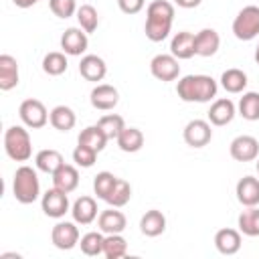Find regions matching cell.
I'll use <instances>...</instances> for the list:
<instances>
[{"instance_id": "cell-7", "label": "cell", "mask_w": 259, "mask_h": 259, "mask_svg": "<svg viewBox=\"0 0 259 259\" xmlns=\"http://www.w3.org/2000/svg\"><path fill=\"white\" fill-rule=\"evenodd\" d=\"M150 73L162 81V83H168V81H176L180 77V65H178V59L174 55H166V53H160L156 55L152 61H150Z\"/></svg>"}, {"instance_id": "cell-33", "label": "cell", "mask_w": 259, "mask_h": 259, "mask_svg": "<svg viewBox=\"0 0 259 259\" xmlns=\"http://www.w3.org/2000/svg\"><path fill=\"white\" fill-rule=\"evenodd\" d=\"M103 241H105V235L101 231H89L79 239V247L83 255L97 257V255H103Z\"/></svg>"}, {"instance_id": "cell-10", "label": "cell", "mask_w": 259, "mask_h": 259, "mask_svg": "<svg viewBox=\"0 0 259 259\" xmlns=\"http://www.w3.org/2000/svg\"><path fill=\"white\" fill-rule=\"evenodd\" d=\"M40 206L42 212L51 219H63L71 208H69V196L67 192L59 190V188H51L40 196Z\"/></svg>"}, {"instance_id": "cell-9", "label": "cell", "mask_w": 259, "mask_h": 259, "mask_svg": "<svg viewBox=\"0 0 259 259\" xmlns=\"http://www.w3.org/2000/svg\"><path fill=\"white\" fill-rule=\"evenodd\" d=\"M184 142L190 148H204L206 144H210L212 140V130H210V121L208 119H190L184 125L182 132Z\"/></svg>"}, {"instance_id": "cell-21", "label": "cell", "mask_w": 259, "mask_h": 259, "mask_svg": "<svg viewBox=\"0 0 259 259\" xmlns=\"http://www.w3.org/2000/svg\"><path fill=\"white\" fill-rule=\"evenodd\" d=\"M221 47V36L214 28H202L194 34V49L198 57H212Z\"/></svg>"}, {"instance_id": "cell-13", "label": "cell", "mask_w": 259, "mask_h": 259, "mask_svg": "<svg viewBox=\"0 0 259 259\" xmlns=\"http://www.w3.org/2000/svg\"><path fill=\"white\" fill-rule=\"evenodd\" d=\"M89 101L99 111H111L119 103V91L109 83H97L89 93Z\"/></svg>"}, {"instance_id": "cell-39", "label": "cell", "mask_w": 259, "mask_h": 259, "mask_svg": "<svg viewBox=\"0 0 259 259\" xmlns=\"http://www.w3.org/2000/svg\"><path fill=\"white\" fill-rule=\"evenodd\" d=\"M97 154L99 152H95L93 148L83 146V144H77L75 150H73V162L79 168H91L95 164V160H97Z\"/></svg>"}, {"instance_id": "cell-25", "label": "cell", "mask_w": 259, "mask_h": 259, "mask_svg": "<svg viewBox=\"0 0 259 259\" xmlns=\"http://www.w3.org/2000/svg\"><path fill=\"white\" fill-rule=\"evenodd\" d=\"M63 164H65V160H63L61 152H59V150H53V148H45V150H40V152L34 156V166H36V170H40V172H45V174H55Z\"/></svg>"}, {"instance_id": "cell-1", "label": "cell", "mask_w": 259, "mask_h": 259, "mask_svg": "<svg viewBox=\"0 0 259 259\" xmlns=\"http://www.w3.org/2000/svg\"><path fill=\"white\" fill-rule=\"evenodd\" d=\"M174 22V4L170 0H154L146 8V38L152 42H162L168 38Z\"/></svg>"}, {"instance_id": "cell-8", "label": "cell", "mask_w": 259, "mask_h": 259, "mask_svg": "<svg viewBox=\"0 0 259 259\" xmlns=\"http://www.w3.org/2000/svg\"><path fill=\"white\" fill-rule=\"evenodd\" d=\"M79 239L81 237L75 221H59L51 231V241L61 251H71L75 245H79Z\"/></svg>"}, {"instance_id": "cell-5", "label": "cell", "mask_w": 259, "mask_h": 259, "mask_svg": "<svg viewBox=\"0 0 259 259\" xmlns=\"http://www.w3.org/2000/svg\"><path fill=\"white\" fill-rule=\"evenodd\" d=\"M233 34L239 40H253L259 36V6H243L233 20Z\"/></svg>"}, {"instance_id": "cell-35", "label": "cell", "mask_w": 259, "mask_h": 259, "mask_svg": "<svg viewBox=\"0 0 259 259\" xmlns=\"http://www.w3.org/2000/svg\"><path fill=\"white\" fill-rule=\"evenodd\" d=\"M130 198H132V186H130V182L123 180V178H117V182H115V186H113V190L109 192V196H107L105 202H107L109 206L121 208V206H125V204L130 202Z\"/></svg>"}, {"instance_id": "cell-27", "label": "cell", "mask_w": 259, "mask_h": 259, "mask_svg": "<svg viewBox=\"0 0 259 259\" xmlns=\"http://www.w3.org/2000/svg\"><path fill=\"white\" fill-rule=\"evenodd\" d=\"M237 227L245 237H259V206H245L237 217Z\"/></svg>"}, {"instance_id": "cell-28", "label": "cell", "mask_w": 259, "mask_h": 259, "mask_svg": "<svg viewBox=\"0 0 259 259\" xmlns=\"http://www.w3.org/2000/svg\"><path fill=\"white\" fill-rule=\"evenodd\" d=\"M247 83H249L247 81V73L237 69V67H231V69L223 71V75H221V87L227 93H243Z\"/></svg>"}, {"instance_id": "cell-34", "label": "cell", "mask_w": 259, "mask_h": 259, "mask_svg": "<svg viewBox=\"0 0 259 259\" xmlns=\"http://www.w3.org/2000/svg\"><path fill=\"white\" fill-rule=\"evenodd\" d=\"M103 255L107 259H121L127 255V241L121 237V233L105 235L103 241Z\"/></svg>"}, {"instance_id": "cell-12", "label": "cell", "mask_w": 259, "mask_h": 259, "mask_svg": "<svg viewBox=\"0 0 259 259\" xmlns=\"http://www.w3.org/2000/svg\"><path fill=\"white\" fill-rule=\"evenodd\" d=\"M89 47L87 32L81 26H71L61 34V49L69 57H81Z\"/></svg>"}, {"instance_id": "cell-19", "label": "cell", "mask_w": 259, "mask_h": 259, "mask_svg": "<svg viewBox=\"0 0 259 259\" xmlns=\"http://www.w3.org/2000/svg\"><path fill=\"white\" fill-rule=\"evenodd\" d=\"M170 55H174L178 61L192 59L196 55V49H194V32H190V30L176 32L172 36V40H170Z\"/></svg>"}, {"instance_id": "cell-45", "label": "cell", "mask_w": 259, "mask_h": 259, "mask_svg": "<svg viewBox=\"0 0 259 259\" xmlns=\"http://www.w3.org/2000/svg\"><path fill=\"white\" fill-rule=\"evenodd\" d=\"M255 168H257V174H259V158H257V164H255Z\"/></svg>"}, {"instance_id": "cell-36", "label": "cell", "mask_w": 259, "mask_h": 259, "mask_svg": "<svg viewBox=\"0 0 259 259\" xmlns=\"http://www.w3.org/2000/svg\"><path fill=\"white\" fill-rule=\"evenodd\" d=\"M77 22L79 26L89 34V32H95L97 26H99V14L95 10V6L91 4H81L77 8Z\"/></svg>"}, {"instance_id": "cell-11", "label": "cell", "mask_w": 259, "mask_h": 259, "mask_svg": "<svg viewBox=\"0 0 259 259\" xmlns=\"http://www.w3.org/2000/svg\"><path fill=\"white\" fill-rule=\"evenodd\" d=\"M231 158L237 162H253L259 158V140L253 136H237L229 146Z\"/></svg>"}, {"instance_id": "cell-18", "label": "cell", "mask_w": 259, "mask_h": 259, "mask_svg": "<svg viewBox=\"0 0 259 259\" xmlns=\"http://www.w3.org/2000/svg\"><path fill=\"white\" fill-rule=\"evenodd\" d=\"M71 214H73V221L77 225H91L99 214H97V202L93 196H79L73 206H71Z\"/></svg>"}, {"instance_id": "cell-17", "label": "cell", "mask_w": 259, "mask_h": 259, "mask_svg": "<svg viewBox=\"0 0 259 259\" xmlns=\"http://www.w3.org/2000/svg\"><path fill=\"white\" fill-rule=\"evenodd\" d=\"M241 245H243V239H241V231L239 229L225 227V229H219L217 235H214V247L223 255H235V253H239Z\"/></svg>"}, {"instance_id": "cell-30", "label": "cell", "mask_w": 259, "mask_h": 259, "mask_svg": "<svg viewBox=\"0 0 259 259\" xmlns=\"http://www.w3.org/2000/svg\"><path fill=\"white\" fill-rule=\"evenodd\" d=\"M107 136L103 134V130L95 123V125H87L85 130H81L79 138H77V144H83V146H89L93 148L95 152H101L105 146H107Z\"/></svg>"}, {"instance_id": "cell-26", "label": "cell", "mask_w": 259, "mask_h": 259, "mask_svg": "<svg viewBox=\"0 0 259 259\" xmlns=\"http://www.w3.org/2000/svg\"><path fill=\"white\" fill-rule=\"evenodd\" d=\"M49 121H51V125H53L55 130H59V132H69V130L75 127L77 115H75V111H73L69 105H57V107L51 109Z\"/></svg>"}, {"instance_id": "cell-15", "label": "cell", "mask_w": 259, "mask_h": 259, "mask_svg": "<svg viewBox=\"0 0 259 259\" xmlns=\"http://www.w3.org/2000/svg\"><path fill=\"white\" fill-rule=\"evenodd\" d=\"M97 227L103 235H113V233H123L127 227V219L121 210H117L115 206L101 210L97 217Z\"/></svg>"}, {"instance_id": "cell-2", "label": "cell", "mask_w": 259, "mask_h": 259, "mask_svg": "<svg viewBox=\"0 0 259 259\" xmlns=\"http://www.w3.org/2000/svg\"><path fill=\"white\" fill-rule=\"evenodd\" d=\"M176 93L186 103H208L219 93V83L210 75H184L176 83Z\"/></svg>"}, {"instance_id": "cell-41", "label": "cell", "mask_w": 259, "mask_h": 259, "mask_svg": "<svg viewBox=\"0 0 259 259\" xmlns=\"http://www.w3.org/2000/svg\"><path fill=\"white\" fill-rule=\"evenodd\" d=\"M117 6L123 14H138L144 10L146 0H117Z\"/></svg>"}, {"instance_id": "cell-38", "label": "cell", "mask_w": 259, "mask_h": 259, "mask_svg": "<svg viewBox=\"0 0 259 259\" xmlns=\"http://www.w3.org/2000/svg\"><path fill=\"white\" fill-rule=\"evenodd\" d=\"M115 182H117V176H115V174H111V172H107V170L97 172V176L93 178V192L97 194V198L107 200V196H109V192L113 190Z\"/></svg>"}, {"instance_id": "cell-14", "label": "cell", "mask_w": 259, "mask_h": 259, "mask_svg": "<svg viewBox=\"0 0 259 259\" xmlns=\"http://www.w3.org/2000/svg\"><path fill=\"white\" fill-rule=\"evenodd\" d=\"M206 115H208L210 125H227L237 115V105L229 97H221V99H214L210 103Z\"/></svg>"}, {"instance_id": "cell-20", "label": "cell", "mask_w": 259, "mask_h": 259, "mask_svg": "<svg viewBox=\"0 0 259 259\" xmlns=\"http://www.w3.org/2000/svg\"><path fill=\"white\" fill-rule=\"evenodd\" d=\"M235 194L243 206H259V178L243 176L235 186Z\"/></svg>"}, {"instance_id": "cell-40", "label": "cell", "mask_w": 259, "mask_h": 259, "mask_svg": "<svg viewBox=\"0 0 259 259\" xmlns=\"http://www.w3.org/2000/svg\"><path fill=\"white\" fill-rule=\"evenodd\" d=\"M49 8L59 18H71L77 14V2L75 0H49Z\"/></svg>"}, {"instance_id": "cell-4", "label": "cell", "mask_w": 259, "mask_h": 259, "mask_svg": "<svg viewBox=\"0 0 259 259\" xmlns=\"http://www.w3.org/2000/svg\"><path fill=\"white\" fill-rule=\"evenodd\" d=\"M4 150L6 156L14 162H28L32 156L30 134L24 125H10L4 132Z\"/></svg>"}, {"instance_id": "cell-23", "label": "cell", "mask_w": 259, "mask_h": 259, "mask_svg": "<svg viewBox=\"0 0 259 259\" xmlns=\"http://www.w3.org/2000/svg\"><path fill=\"white\" fill-rule=\"evenodd\" d=\"M140 231L146 237H158L166 231V217L158 208H150L140 219Z\"/></svg>"}, {"instance_id": "cell-3", "label": "cell", "mask_w": 259, "mask_h": 259, "mask_svg": "<svg viewBox=\"0 0 259 259\" xmlns=\"http://www.w3.org/2000/svg\"><path fill=\"white\" fill-rule=\"evenodd\" d=\"M12 194L20 204H32L40 196V182L38 174L32 166H18L12 178Z\"/></svg>"}, {"instance_id": "cell-44", "label": "cell", "mask_w": 259, "mask_h": 259, "mask_svg": "<svg viewBox=\"0 0 259 259\" xmlns=\"http://www.w3.org/2000/svg\"><path fill=\"white\" fill-rule=\"evenodd\" d=\"M255 63L259 65V42H257V49H255Z\"/></svg>"}, {"instance_id": "cell-32", "label": "cell", "mask_w": 259, "mask_h": 259, "mask_svg": "<svg viewBox=\"0 0 259 259\" xmlns=\"http://www.w3.org/2000/svg\"><path fill=\"white\" fill-rule=\"evenodd\" d=\"M69 67V61H67V55L63 51H53V53H47L42 57V71L51 77H59L67 71Z\"/></svg>"}, {"instance_id": "cell-6", "label": "cell", "mask_w": 259, "mask_h": 259, "mask_svg": "<svg viewBox=\"0 0 259 259\" xmlns=\"http://www.w3.org/2000/svg\"><path fill=\"white\" fill-rule=\"evenodd\" d=\"M18 115H20V121L30 127V130H40L49 123V115L51 111H47L45 103L38 101V99H24L18 107Z\"/></svg>"}, {"instance_id": "cell-31", "label": "cell", "mask_w": 259, "mask_h": 259, "mask_svg": "<svg viewBox=\"0 0 259 259\" xmlns=\"http://www.w3.org/2000/svg\"><path fill=\"white\" fill-rule=\"evenodd\" d=\"M237 113L247 119V121H257L259 119V93L257 91H247L237 103Z\"/></svg>"}, {"instance_id": "cell-16", "label": "cell", "mask_w": 259, "mask_h": 259, "mask_svg": "<svg viewBox=\"0 0 259 259\" xmlns=\"http://www.w3.org/2000/svg\"><path fill=\"white\" fill-rule=\"evenodd\" d=\"M79 75L85 81H103V77L107 75V65L101 57L97 55H83L79 61Z\"/></svg>"}, {"instance_id": "cell-22", "label": "cell", "mask_w": 259, "mask_h": 259, "mask_svg": "<svg viewBox=\"0 0 259 259\" xmlns=\"http://www.w3.org/2000/svg\"><path fill=\"white\" fill-rule=\"evenodd\" d=\"M20 73H18V61L12 55H0V89L10 91L18 85Z\"/></svg>"}, {"instance_id": "cell-24", "label": "cell", "mask_w": 259, "mask_h": 259, "mask_svg": "<svg viewBox=\"0 0 259 259\" xmlns=\"http://www.w3.org/2000/svg\"><path fill=\"white\" fill-rule=\"evenodd\" d=\"M51 176H53V186L59 188V190H63V192H67V194L73 192L79 186V170L73 164H63Z\"/></svg>"}, {"instance_id": "cell-43", "label": "cell", "mask_w": 259, "mask_h": 259, "mask_svg": "<svg viewBox=\"0 0 259 259\" xmlns=\"http://www.w3.org/2000/svg\"><path fill=\"white\" fill-rule=\"evenodd\" d=\"M12 2H14V6H18V8H30V6L38 4L40 0H12Z\"/></svg>"}, {"instance_id": "cell-29", "label": "cell", "mask_w": 259, "mask_h": 259, "mask_svg": "<svg viewBox=\"0 0 259 259\" xmlns=\"http://www.w3.org/2000/svg\"><path fill=\"white\" fill-rule=\"evenodd\" d=\"M117 146H119V150L121 152H125V154H136V152H140L142 150V146H144V134H142V130H138V127H123V132L117 136Z\"/></svg>"}, {"instance_id": "cell-37", "label": "cell", "mask_w": 259, "mask_h": 259, "mask_svg": "<svg viewBox=\"0 0 259 259\" xmlns=\"http://www.w3.org/2000/svg\"><path fill=\"white\" fill-rule=\"evenodd\" d=\"M97 125L103 130V134L107 136V140H117V136H119V134L123 132V127H125V121H123V117L117 115V113H107V115H101V117H99Z\"/></svg>"}, {"instance_id": "cell-42", "label": "cell", "mask_w": 259, "mask_h": 259, "mask_svg": "<svg viewBox=\"0 0 259 259\" xmlns=\"http://www.w3.org/2000/svg\"><path fill=\"white\" fill-rule=\"evenodd\" d=\"M172 2L178 4L180 8H196V6H200L202 0H172Z\"/></svg>"}]
</instances>
